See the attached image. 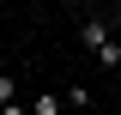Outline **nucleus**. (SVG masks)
Returning <instances> with one entry per match:
<instances>
[{"instance_id":"39448f33","label":"nucleus","mask_w":121,"mask_h":115,"mask_svg":"<svg viewBox=\"0 0 121 115\" xmlns=\"http://www.w3.org/2000/svg\"><path fill=\"white\" fill-rule=\"evenodd\" d=\"M0 115H30V103H6V109H0Z\"/></svg>"},{"instance_id":"20e7f679","label":"nucleus","mask_w":121,"mask_h":115,"mask_svg":"<svg viewBox=\"0 0 121 115\" xmlns=\"http://www.w3.org/2000/svg\"><path fill=\"white\" fill-rule=\"evenodd\" d=\"M6 103H18V91H12V79L0 73V109H6Z\"/></svg>"},{"instance_id":"f03ea898","label":"nucleus","mask_w":121,"mask_h":115,"mask_svg":"<svg viewBox=\"0 0 121 115\" xmlns=\"http://www.w3.org/2000/svg\"><path fill=\"white\" fill-rule=\"evenodd\" d=\"M30 115H60V97L55 91H36V97H30Z\"/></svg>"},{"instance_id":"7ed1b4c3","label":"nucleus","mask_w":121,"mask_h":115,"mask_svg":"<svg viewBox=\"0 0 121 115\" xmlns=\"http://www.w3.org/2000/svg\"><path fill=\"white\" fill-rule=\"evenodd\" d=\"M97 61H103V67H109V73H115V67H121V43H115V36H109V43H103V55H97Z\"/></svg>"},{"instance_id":"f257e3e1","label":"nucleus","mask_w":121,"mask_h":115,"mask_svg":"<svg viewBox=\"0 0 121 115\" xmlns=\"http://www.w3.org/2000/svg\"><path fill=\"white\" fill-rule=\"evenodd\" d=\"M79 43H85L91 55H103V43H109V24H103V18H85V24H79Z\"/></svg>"}]
</instances>
